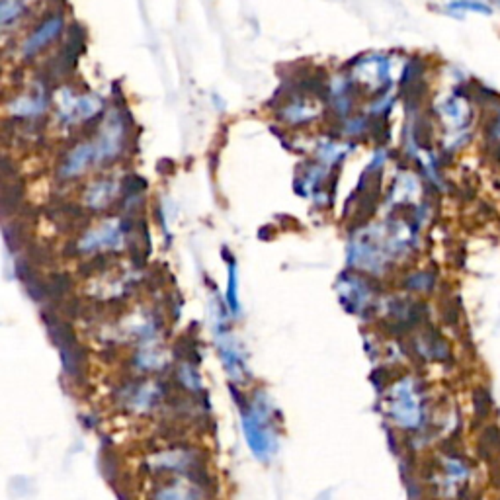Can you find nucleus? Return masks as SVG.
Returning <instances> with one entry per match:
<instances>
[{"instance_id":"f257e3e1","label":"nucleus","mask_w":500,"mask_h":500,"mask_svg":"<svg viewBox=\"0 0 500 500\" xmlns=\"http://www.w3.org/2000/svg\"><path fill=\"white\" fill-rule=\"evenodd\" d=\"M244 434L249 440L250 447L256 456L268 457L276 449L274 430L266 425L264 407L250 409V413H244Z\"/></svg>"},{"instance_id":"f03ea898","label":"nucleus","mask_w":500,"mask_h":500,"mask_svg":"<svg viewBox=\"0 0 500 500\" xmlns=\"http://www.w3.org/2000/svg\"><path fill=\"white\" fill-rule=\"evenodd\" d=\"M102 108V100L92 94H75L71 90H63L59 94V118L65 123H80L92 118Z\"/></svg>"},{"instance_id":"7ed1b4c3","label":"nucleus","mask_w":500,"mask_h":500,"mask_svg":"<svg viewBox=\"0 0 500 500\" xmlns=\"http://www.w3.org/2000/svg\"><path fill=\"white\" fill-rule=\"evenodd\" d=\"M63 30V20L59 18V16H53V18H49V20H45L35 32L26 39V44H24V55H35L39 49H44L45 45L51 44L55 37L61 33Z\"/></svg>"},{"instance_id":"20e7f679","label":"nucleus","mask_w":500,"mask_h":500,"mask_svg":"<svg viewBox=\"0 0 500 500\" xmlns=\"http://www.w3.org/2000/svg\"><path fill=\"white\" fill-rule=\"evenodd\" d=\"M98 161V149H96V143H84V145H78L76 149L71 151V154L66 157L65 164L61 168V175L71 178V176L80 175L90 163H96Z\"/></svg>"},{"instance_id":"39448f33","label":"nucleus","mask_w":500,"mask_h":500,"mask_svg":"<svg viewBox=\"0 0 500 500\" xmlns=\"http://www.w3.org/2000/svg\"><path fill=\"white\" fill-rule=\"evenodd\" d=\"M442 114H444V121L447 123L449 130H465L469 123V118H471V111H469V106L459 98H449L444 104L442 108Z\"/></svg>"},{"instance_id":"423d86ee","label":"nucleus","mask_w":500,"mask_h":500,"mask_svg":"<svg viewBox=\"0 0 500 500\" xmlns=\"http://www.w3.org/2000/svg\"><path fill=\"white\" fill-rule=\"evenodd\" d=\"M45 109V98L42 92L37 94H26L22 98H18L12 106V111L18 116H37Z\"/></svg>"},{"instance_id":"0eeeda50","label":"nucleus","mask_w":500,"mask_h":500,"mask_svg":"<svg viewBox=\"0 0 500 500\" xmlns=\"http://www.w3.org/2000/svg\"><path fill=\"white\" fill-rule=\"evenodd\" d=\"M116 188L111 182H98L96 186H92V190L88 192V204L92 207H104L108 204L111 196H114Z\"/></svg>"},{"instance_id":"6e6552de","label":"nucleus","mask_w":500,"mask_h":500,"mask_svg":"<svg viewBox=\"0 0 500 500\" xmlns=\"http://www.w3.org/2000/svg\"><path fill=\"white\" fill-rule=\"evenodd\" d=\"M24 10L22 0H2V8H0V20L2 26H8L12 20H16Z\"/></svg>"},{"instance_id":"1a4fd4ad","label":"nucleus","mask_w":500,"mask_h":500,"mask_svg":"<svg viewBox=\"0 0 500 500\" xmlns=\"http://www.w3.org/2000/svg\"><path fill=\"white\" fill-rule=\"evenodd\" d=\"M196 492L188 487H180V485H175V487H168V489L161 490L159 499L157 500H196Z\"/></svg>"},{"instance_id":"9d476101","label":"nucleus","mask_w":500,"mask_h":500,"mask_svg":"<svg viewBox=\"0 0 500 500\" xmlns=\"http://www.w3.org/2000/svg\"><path fill=\"white\" fill-rule=\"evenodd\" d=\"M452 8L456 10H471V12H479V14H490V8L487 4L483 2H477V0H456L449 4Z\"/></svg>"}]
</instances>
